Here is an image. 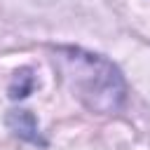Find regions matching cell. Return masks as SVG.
I'll return each instance as SVG.
<instances>
[{"label": "cell", "instance_id": "obj_1", "mask_svg": "<svg viewBox=\"0 0 150 150\" xmlns=\"http://www.w3.org/2000/svg\"><path fill=\"white\" fill-rule=\"evenodd\" d=\"M52 61L63 84L89 112L112 115L124 105V75L105 56L80 47H56Z\"/></svg>", "mask_w": 150, "mask_h": 150}, {"label": "cell", "instance_id": "obj_2", "mask_svg": "<svg viewBox=\"0 0 150 150\" xmlns=\"http://www.w3.org/2000/svg\"><path fill=\"white\" fill-rule=\"evenodd\" d=\"M7 127L21 138V141H28L33 145H47V141L42 138L40 129H38V120L30 110H9L7 112Z\"/></svg>", "mask_w": 150, "mask_h": 150}, {"label": "cell", "instance_id": "obj_3", "mask_svg": "<svg viewBox=\"0 0 150 150\" xmlns=\"http://www.w3.org/2000/svg\"><path fill=\"white\" fill-rule=\"evenodd\" d=\"M35 87V77L30 68H21L14 73V80L9 82V96L12 98H26Z\"/></svg>", "mask_w": 150, "mask_h": 150}]
</instances>
